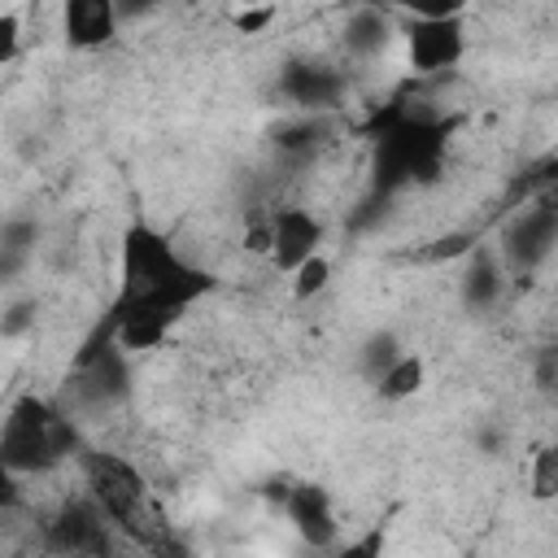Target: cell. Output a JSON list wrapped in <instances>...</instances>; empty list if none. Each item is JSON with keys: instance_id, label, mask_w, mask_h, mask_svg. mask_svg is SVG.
<instances>
[{"instance_id": "cell-24", "label": "cell", "mask_w": 558, "mask_h": 558, "mask_svg": "<svg viewBox=\"0 0 558 558\" xmlns=\"http://www.w3.org/2000/svg\"><path fill=\"white\" fill-rule=\"evenodd\" d=\"M466 248H471V235H466V231H453V235H440V240H436L432 257H449V253H466Z\"/></svg>"}, {"instance_id": "cell-17", "label": "cell", "mask_w": 558, "mask_h": 558, "mask_svg": "<svg viewBox=\"0 0 558 558\" xmlns=\"http://www.w3.org/2000/svg\"><path fill=\"white\" fill-rule=\"evenodd\" d=\"M532 497L536 501H554L558 497V449L541 445L532 453Z\"/></svg>"}, {"instance_id": "cell-26", "label": "cell", "mask_w": 558, "mask_h": 558, "mask_svg": "<svg viewBox=\"0 0 558 558\" xmlns=\"http://www.w3.org/2000/svg\"><path fill=\"white\" fill-rule=\"evenodd\" d=\"M244 4H253V0H244Z\"/></svg>"}, {"instance_id": "cell-7", "label": "cell", "mask_w": 558, "mask_h": 558, "mask_svg": "<svg viewBox=\"0 0 558 558\" xmlns=\"http://www.w3.org/2000/svg\"><path fill=\"white\" fill-rule=\"evenodd\" d=\"M105 510L96 497L87 501H65L57 510V519L48 523V549L57 554H109L113 541H109V527H105Z\"/></svg>"}, {"instance_id": "cell-22", "label": "cell", "mask_w": 558, "mask_h": 558, "mask_svg": "<svg viewBox=\"0 0 558 558\" xmlns=\"http://www.w3.org/2000/svg\"><path fill=\"white\" fill-rule=\"evenodd\" d=\"M536 384H541L545 392H554V388H558V344L541 349V357H536Z\"/></svg>"}, {"instance_id": "cell-15", "label": "cell", "mask_w": 558, "mask_h": 558, "mask_svg": "<svg viewBox=\"0 0 558 558\" xmlns=\"http://www.w3.org/2000/svg\"><path fill=\"white\" fill-rule=\"evenodd\" d=\"M4 244H0V270L4 275H13L17 266H22V257L31 253V244H35V222H26V218H9L4 222V235H0Z\"/></svg>"}, {"instance_id": "cell-23", "label": "cell", "mask_w": 558, "mask_h": 558, "mask_svg": "<svg viewBox=\"0 0 558 558\" xmlns=\"http://www.w3.org/2000/svg\"><path fill=\"white\" fill-rule=\"evenodd\" d=\"M17 13H4L0 17V61H13V52H17Z\"/></svg>"}, {"instance_id": "cell-14", "label": "cell", "mask_w": 558, "mask_h": 558, "mask_svg": "<svg viewBox=\"0 0 558 558\" xmlns=\"http://www.w3.org/2000/svg\"><path fill=\"white\" fill-rule=\"evenodd\" d=\"M423 379H427V366H423V357H414V353H401L379 379H375V392L384 397V401H405V397H414L418 388H423Z\"/></svg>"}, {"instance_id": "cell-8", "label": "cell", "mask_w": 558, "mask_h": 558, "mask_svg": "<svg viewBox=\"0 0 558 558\" xmlns=\"http://www.w3.org/2000/svg\"><path fill=\"white\" fill-rule=\"evenodd\" d=\"M318 244H323V222L314 214H305L296 205L270 214V262L279 270L292 275L301 262H310L318 253Z\"/></svg>"}, {"instance_id": "cell-3", "label": "cell", "mask_w": 558, "mask_h": 558, "mask_svg": "<svg viewBox=\"0 0 558 558\" xmlns=\"http://www.w3.org/2000/svg\"><path fill=\"white\" fill-rule=\"evenodd\" d=\"M78 432L70 423V414H61L57 405H48L44 397L26 392L13 401L4 427H0V466L9 475H35V471H52L65 458H78Z\"/></svg>"}, {"instance_id": "cell-1", "label": "cell", "mask_w": 558, "mask_h": 558, "mask_svg": "<svg viewBox=\"0 0 558 558\" xmlns=\"http://www.w3.org/2000/svg\"><path fill=\"white\" fill-rule=\"evenodd\" d=\"M445 135L449 122H432L405 109H388L371 122L375 157H371V187L375 196H392L405 183H436L445 166Z\"/></svg>"}, {"instance_id": "cell-5", "label": "cell", "mask_w": 558, "mask_h": 558, "mask_svg": "<svg viewBox=\"0 0 558 558\" xmlns=\"http://www.w3.org/2000/svg\"><path fill=\"white\" fill-rule=\"evenodd\" d=\"M466 52V26L458 17H410L405 22V57L418 74L453 70Z\"/></svg>"}, {"instance_id": "cell-16", "label": "cell", "mask_w": 558, "mask_h": 558, "mask_svg": "<svg viewBox=\"0 0 558 558\" xmlns=\"http://www.w3.org/2000/svg\"><path fill=\"white\" fill-rule=\"evenodd\" d=\"M384 13H405V17H458L466 0H362Z\"/></svg>"}, {"instance_id": "cell-4", "label": "cell", "mask_w": 558, "mask_h": 558, "mask_svg": "<svg viewBox=\"0 0 558 558\" xmlns=\"http://www.w3.org/2000/svg\"><path fill=\"white\" fill-rule=\"evenodd\" d=\"M78 466H83V480H87L92 497L109 514V523H118L144 549H174L170 541H161L166 523H161L157 506L148 501V488H144L140 471L126 458L100 453V449H78Z\"/></svg>"}, {"instance_id": "cell-12", "label": "cell", "mask_w": 558, "mask_h": 558, "mask_svg": "<svg viewBox=\"0 0 558 558\" xmlns=\"http://www.w3.org/2000/svg\"><path fill=\"white\" fill-rule=\"evenodd\" d=\"M340 39H344V48H349L353 57H375V52H384L388 39H392L388 13L375 9V4H357V9L349 13V22H344Z\"/></svg>"}, {"instance_id": "cell-6", "label": "cell", "mask_w": 558, "mask_h": 558, "mask_svg": "<svg viewBox=\"0 0 558 558\" xmlns=\"http://www.w3.org/2000/svg\"><path fill=\"white\" fill-rule=\"evenodd\" d=\"M558 244V201L549 192L532 196V205L506 227V257L519 270H532L545 262V253Z\"/></svg>"}, {"instance_id": "cell-13", "label": "cell", "mask_w": 558, "mask_h": 558, "mask_svg": "<svg viewBox=\"0 0 558 558\" xmlns=\"http://www.w3.org/2000/svg\"><path fill=\"white\" fill-rule=\"evenodd\" d=\"M497 296H501V262L488 248H475L462 270V301L471 310H488L497 305Z\"/></svg>"}, {"instance_id": "cell-25", "label": "cell", "mask_w": 558, "mask_h": 558, "mask_svg": "<svg viewBox=\"0 0 558 558\" xmlns=\"http://www.w3.org/2000/svg\"><path fill=\"white\" fill-rule=\"evenodd\" d=\"M161 0H118V13L122 17H140V13H148V9H157Z\"/></svg>"}, {"instance_id": "cell-19", "label": "cell", "mask_w": 558, "mask_h": 558, "mask_svg": "<svg viewBox=\"0 0 558 558\" xmlns=\"http://www.w3.org/2000/svg\"><path fill=\"white\" fill-rule=\"evenodd\" d=\"M318 135H323V126H318L314 118H305V122L279 126V131H275V148H279V153H310V148L318 144Z\"/></svg>"}, {"instance_id": "cell-11", "label": "cell", "mask_w": 558, "mask_h": 558, "mask_svg": "<svg viewBox=\"0 0 558 558\" xmlns=\"http://www.w3.org/2000/svg\"><path fill=\"white\" fill-rule=\"evenodd\" d=\"M118 0H61V31L70 48H105L118 35Z\"/></svg>"}, {"instance_id": "cell-9", "label": "cell", "mask_w": 558, "mask_h": 558, "mask_svg": "<svg viewBox=\"0 0 558 558\" xmlns=\"http://www.w3.org/2000/svg\"><path fill=\"white\" fill-rule=\"evenodd\" d=\"M279 92H283V100H292L296 109L318 113V109L340 105L344 78H340L336 70L318 65V61H288L283 74H279Z\"/></svg>"}, {"instance_id": "cell-21", "label": "cell", "mask_w": 558, "mask_h": 558, "mask_svg": "<svg viewBox=\"0 0 558 558\" xmlns=\"http://www.w3.org/2000/svg\"><path fill=\"white\" fill-rule=\"evenodd\" d=\"M270 17H275V4H262V9H240L235 13V31H244V35H257L262 26H270Z\"/></svg>"}, {"instance_id": "cell-18", "label": "cell", "mask_w": 558, "mask_h": 558, "mask_svg": "<svg viewBox=\"0 0 558 558\" xmlns=\"http://www.w3.org/2000/svg\"><path fill=\"white\" fill-rule=\"evenodd\" d=\"M327 279H331V266H327L323 253H314L310 262H301V266L292 270V296H296V301H310L314 292L327 288Z\"/></svg>"}, {"instance_id": "cell-20", "label": "cell", "mask_w": 558, "mask_h": 558, "mask_svg": "<svg viewBox=\"0 0 558 558\" xmlns=\"http://www.w3.org/2000/svg\"><path fill=\"white\" fill-rule=\"evenodd\" d=\"M397 357H401V353H397V340H392L388 331H379V336H371L366 349H362V371H366L371 379H379Z\"/></svg>"}, {"instance_id": "cell-2", "label": "cell", "mask_w": 558, "mask_h": 558, "mask_svg": "<svg viewBox=\"0 0 558 558\" xmlns=\"http://www.w3.org/2000/svg\"><path fill=\"white\" fill-rule=\"evenodd\" d=\"M214 275L183 262L174 253V244L148 227V222H131L122 231V257H118V296H170L179 305H196L205 292H214Z\"/></svg>"}, {"instance_id": "cell-10", "label": "cell", "mask_w": 558, "mask_h": 558, "mask_svg": "<svg viewBox=\"0 0 558 558\" xmlns=\"http://www.w3.org/2000/svg\"><path fill=\"white\" fill-rule=\"evenodd\" d=\"M283 506L305 545H314V549L336 545V510H331V493L323 484H292L283 493Z\"/></svg>"}]
</instances>
